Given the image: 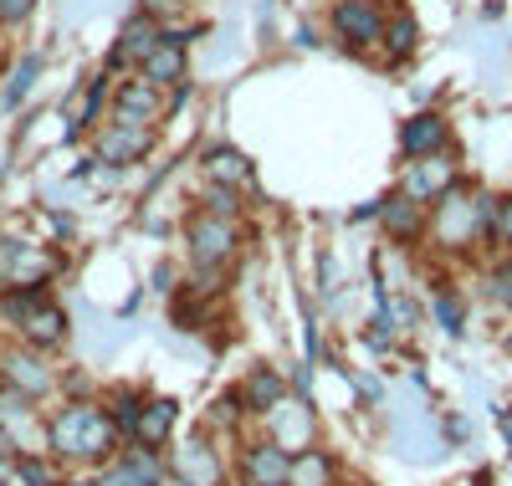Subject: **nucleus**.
<instances>
[{
    "mask_svg": "<svg viewBox=\"0 0 512 486\" xmlns=\"http://www.w3.org/2000/svg\"><path fill=\"white\" fill-rule=\"evenodd\" d=\"M47 446L62 456V461H103L113 456L118 446V430L108 420L103 405H88V400H72L67 410H57L47 420Z\"/></svg>",
    "mask_w": 512,
    "mask_h": 486,
    "instance_id": "f257e3e1",
    "label": "nucleus"
},
{
    "mask_svg": "<svg viewBox=\"0 0 512 486\" xmlns=\"http://www.w3.org/2000/svg\"><path fill=\"white\" fill-rule=\"evenodd\" d=\"M431 205H436L431 231H436V241H441V246L461 251V246H472L477 236H492L497 200H492L487 190H466V185L456 180V185H451L441 200H431Z\"/></svg>",
    "mask_w": 512,
    "mask_h": 486,
    "instance_id": "f03ea898",
    "label": "nucleus"
},
{
    "mask_svg": "<svg viewBox=\"0 0 512 486\" xmlns=\"http://www.w3.org/2000/svg\"><path fill=\"white\" fill-rule=\"evenodd\" d=\"M241 251V226L221 220L210 210H190L185 215V256L195 272H226Z\"/></svg>",
    "mask_w": 512,
    "mask_h": 486,
    "instance_id": "7ed1b4c3",
    "label": "nucleus"
},
{
    "mask_svg": "<svg viewBox=\"0 0 512 486\" xmlns=\"http://www.w3.org/2000/svg\"><path fill=\"white\" fill-rule=\"evenodd\" d=\"M154 144H159L154 123L108 118V123H98V134H93V159L108 164V169H128V164H144L154 154Z\"/></svg>",
    "mask_w": 512,
    "mask_h": 486,
    "instance_id": "20e7f679",
    "label": "nucleus"
},
{
    "mask_svg": "<svg viewBox=\"0 0 512 486\" xmlns=\"http://www.w3.org/2000/svg\"><path fill=\"white\" fill-rule=\"evenodd\" d=\"M384 21H390L384 0H333V11H328L333 36L344 41L349 52H374L379 36H384Z\"/></svg>",
    "mask_w": 512,
    "mask_h": 486,
    "instance_id": "39448f33",
    "label": "nucleus"
},
{
    "mask_svg": "<svg viewBox=\"0 0 512 486\" xmlns=\"http://www.w3.org/2000/svg\"><path fill=\"white\" fill-rule=\"evenodd\" d=\"M0 272H6V287H47L62 272V256L52 246H31L6 236L0 241Z\"/></svg>",
    "mask_w": 512,
    "mask_h": 486,
    "instance_id": "423d86ee",
    "label": "nucleus"
},
{
    "mask_svg": "<svg viewBox=\"0 0 512 486\" xmlns=\"http://www.w3.org/2000/svg\"><path fill=\"white\" fill-rule=\"evenodd\" d=\"M0 379H6V389L26 394V400H47V394L57 389V374L47 364V353H36V348H11V353H0Z\"/></svg>",
    "mask_w": 512,
    "mask_h": 486,
    "instance_id": "0eeeda50",
    "label": "nucleus"
},
{
    "mask_svg": "<svg viewBox=\"0 0 512 486\" xmlns=\"http://www.w3.org/2000/svg\"><path fill=\"white\" fill-rule=\"evenodd\" d=\"M262 420H267L272 440H277L282 451H292V456H297V451H308L313 440H318V415H313V405H308V400H292V405L282 400V405H277V410H267Z\"/></svg>",
    "mask_w": 512,
    "mask_h": 486,
    "instance_id": "6e6552de",
    "label": "nucleus"
},
{
    "mask_svg": "<svg viewBox=\"0 0 512 486\" xmlns=\"http://www.w3.org/2000/svg\"><path fill=\"white\" fill-rule=\"evenodd\" d=\"M180 486H226V466H221V451L210 446V440H185L169 461Z\"/></svg>",
    "mask_w": 512,
    "mask_h": 486,
    "instance_id": "1a4fd4ad",
    "label": "nucleus"
},
{
    "mask_svg": "<svg viewBox=\"0 0 512 486\" xmlns=\"http://www.w3.org/2000/svg\"><path fill=\"white\" fill-rule=\"evenodd\" d=\"M159 36H164L159 21H149L144 11H139V16H128L123 31H118V41H113V52H108V77L123 72V67H139V62L159 47Z\"/></svg>",
    "mask_w": 512,
    "mask_h": 486,
    "instance_id": "9d476101",
    "label": "nucleus"
},
{
    "mask_svg": "<svg viewBox=\"0 0 512 486\" xmlns=\"http://www.w3.org/2000/svg\"><path fill=\"white\" fill-rule=\"evenodd\" d=\"M456 185V159H451V149L446 154H431V159H415L410 169H405V195L410 200H420V205H431V200H441L446 190Z\"/></svg>",
    "mask_w": 512,
    "mask_h": 486,
    "instance_id": "9b49d317",
    "label": "nucleus"
},
{
    "mask_svg": "<svg viewBox=\"0 0 512 486\" xmlns=\"http://www.w3.org/2000/svg\"><path fill=\"white\" fill-rule=\"evenodd\" d=\"M108 108H113V118L154 123V118H164V93H159L154 82H144V77H123V82H113Z\"/></svg>",
    "mask_w": 512,
    "mask_h": 486,
    "instance_id": "f8f14e48",
    "label": "nucleus"
},
{
    "mask_svg": "<svg viewBox=\"0 0 512 486\" xmlns=\"http://www.w3.org/2000/svg\"><path fill=\"white\" fill-rule=\"evenodd\" d=\"M451 149V123L441 113H415L410 123H400V154L405 159H431Z\"/></svg>",
    "mask_w": 512,
    "mask_h": 486,
    "instance_id": "ddd939ff",
    "label": "nucleus"
},
{
    "mask_svg": "<svg viewBox=\"0 0 512 486\" xmlns=\"http://www.w3.org/2000/svg\"><path fill=\"white\" fill-rule=\"evenodd\" d=\"M292 471V451H282L277 440H256L241 451V481L246 486H287Z\"/></svg>",
    "mask_w": 512,
    "mask_h": 486,
    "instance_id": "4468645a",
    "label": "nucleus"
},
{
    "mask_svg": "<svg viewBox=\"0 0 512 486\" xmlns=\"http://www.w3.org/2000/svg\"><path fill=\"white\" fill-rule=\"evenodd\" d=\"M21 333V343L26 348H36V353H52V348H62L67 343V313L52 302V297H41L31 313H26V323L16 328Z\"/></svg>",
    "mask_w": 512,
    "mask_h": 486,
    "instance_id": "2eb2a0df",
    "label": "nucleus"
},
{
    "mask_svg": "<svg viewBox=\"0 0 512 486\" xmlns=\"http://www.w3.org/2000/svg\"><path fill=\"white\" fill-rule=\"evenodd\" d=\"M164 481V461H159V451H144V446H134L128 456H118L103 476H98V486H159Z\"/></svg>",
    "mask_w": 512,
    "mask_h": 486,
    "instance_id": "dca6fc26",
    "label": "nucleus"
},
{
    "mask_svg": "<svg viewBox=\"0 0 512 486\" xmlns=\"http://www.w3.org/2000/svg\"><path fill=\"white\" fill-rule=\"evenodd\" d=\"M139 77H144V82H154L159 93H169L175 82H185V77H190V47H175V41H164V36H159V47L139 62Z\"/></svg>",
    "mask_w": 512,
    "mask_h": 486,
    "instance_id": "f3484780",
    "label": "nucleus"
},
{
    "mask_svg": "<svg viewBox=\"0 0 512 486\" xmlns=\"http://www.w3.org/2000/svg\"><path fill=\"white\" fill-rule=\"evenodd\" d=\"M379 226L390 231V241H415L425 231V205L410 200L405 190H390L379 200Z\"/></svg>",
    "mask_w": 512,
    "mask_h": 486,
    "instance_id": "a211bd4d",
    "label": "nucleus"
},
{
    "mask_svg": "<svg viewBox=\"0 0 512 486\" xmlns=\"http://www.w3.org/2000/svg\"><path fill=\"white\" fill-rule=\"evenodd\" d=\"M175 420H180V405L175 400H144V410H139V420H134V446H144V451H159V446H169V430H175Z\"/></svg>",
    "mask_w": 512,
    "mask_h": 486,
    "instance_id": "6ab92c4d",
    "label": "nucleus"
},
{
    "mask_svg": "<svg viewBox=\"0 0 512 486\" xmlns=\"http://www.w3.org/2000/svg\"><path fill=\"white\" fill-rule=\"evenodd\" d=\"M200 169H205V185H236V190H246V180H251V159L241 149H231V144L205 149Z\"/></svg>",
    "mask_w": 512,
    "mask_h": 486,
    "instance_id": "aec40b11",
    "label": "nucleus"
},
{
    "mask_svg": "<svg viewBox=\"0 0 512 486\" xmlns=\"http://www.w3.org/2000/svg\"><path fill=\"white\" fill-rule=\"evenodd\" d=\"M287 400V379L277 374V369H251L246 379H241V405H246V415H267V410H277Z\"/></svg>",
    "mask_w": 512,
    "mask_h": 486,
    "instance_id": "412c9836",
    "label": "nucleus"
},
{
    "mask_svg": "<svg viewBox=\"0 0 512 486\" xmlns=\"http://www.w3.org/2000/svg\"><path fill=\"white\" fill-rule=\"evenodd\" d=\"M379 47H384V57H390V67L410 62V57H415V47H420V21H415L405 6H395V11H390V21H384Z\"/></svg>",
    "mask_w": 512,
    "mask_h": 486,
    "instance_id": "4be33fe9",
    "label": "nucleus"
},
{
    "mask_svg": "<svg viewBox=\"0 0 512 486\" xmlns=\"http://www.w3.org/2000/svg\"><path fill=\"white\" fill-rule=\"evenodd\" d=\"M41 72H47V57H41V52H26L16 67H11V77H6V93H0V103H6L11 113L36 93V82H41Z\"/></svg>",
    "mask_w": 512,
    "mask_h": 486,
    "instance_id": "5701e85b",
    "label": "nucleus"
},
{
    "mask_svg": "<svg viewBox=\"0 0 512 486\" xmlns=\"http://www.w3.org/2000/svg\"><path fill=\"white\" fill-rule=\"evenodd\" d=\"M333 476H338L333 456H328V451H318V446H308V451H297V456H292L287 486H333Z\"/></svg>",
    "mask_w": 512,
    "mask_h": 486,
    "instance_id": "b1692460",
    "label": "nucleus"
},
{
    "mask_svg": "<svg viewBox=\"0 0 512 486\" xmlns=\"http://www.w3.org/2000/svg\"><path fill=\"white\" fill-rule=\"evenodd\" d=\"M47 297L41 287H0V323H11V328H21L26 323V313Z\"/></svg>",
    "mask_w": 512,
    "mask_h": 486,
    "instance_id": "393cba45",
    "label": "nucleus"
},
{
    "mask_svg": "<svg viewBox=\"0 0 512 486\" xmlns=\"http://www.w3.org/2000/svg\"><path fill=\"white\" fill-rule=\"evenodd\" d=\"M139 410H144V394H134V389H118L113 400H108V420H113V430H118V435H134Z\"/></svg>",
    "mask_w": 512,
    "mask_h": 486,
    "instance_id": "a878e982",
    "label": "nucleus"
},
{
    "mask_svg": "<svg viewBox=\"0 0 512 486\" xmlns=\"http://www.w3.org/2000/svg\"><path fill=\"white\" fill-rule=\"evenodd\" d=\"M210 215H221V220H241V190L236 185H205V205Z\"/></svg>",
    "mask_w": 512,
    "mask_h": 486,
    "instance_id": "bb28decb",
    "label": "nucleus"
},
{
    "mask_svg": "<svg viewBox=\"0 0 512 486\" xmlns=\"http://www.w3.org/2000/svg\"><path fill=\"white\" fill-rule=\"evenodd\" d=\"M16 476L26 486H62V476H57V466L47 456H16Z\"/></svg>",
    "mask_w": 512,
    "mask_h": 486,
    "instance_id": "cd10ccee",
    "label": "nucleus"
},
{
    "mask_svg": "<svg viewBox=\"0 0 512 486\" xmlns=\"http://www.w3.org/2000/svg\"><path fill=\"white\" fill-rule=\"evenodd\" d=\"M487 297L497 307H512V261H497V267L487 272Z\"/></svg>",
    "mask_w": 512,
    "mask_h": 486,
    "instance_id": "c85d7f7f",
    "label": "nucleus"
},
{
    "mask_svg": "<svg viewBox=\"0 0 512 486\" xmlns=\"http://www.w3.org/2000/svg\"><path fill=\"white\" fill-rule=\"evenodd\" d=\"M241 415H246V405H241V389H236V394H221V400H216V410H210V425L236 430V425H241Z\"/></svg>",
    "mask_w": 512,
    "mask_h": 486,
    "instance_id": "c756f323",
    "label": "nucleus"
},
{
    "mask_svg": "<svg viewBox=\"0 0 512 486\" xmlns=\"http://www.w3.org/2000/svg\"><path fill=\"white\" fill-rule=\"evenodd\" d=\"M36 6H41V0H0V31L26 26V21L36 16Z\"/></svg>",
    "mask_w": 512,
    "mask_h": 486,
    "instance_id": "7c9ffc66",
    "label": "nucleus"
},
{
    "mask_svg": "<svg viewBox=\"0 0 512 486\" xmlns=\"http://www.w3.org/2000/svg\"><path fill=\"white\" fill-rule=\"evenodd\" d=\"M139 11H144L149 21L169 26V21H180V16H185V0H139Z\"/></svg>",
    "mask_w": 512,
    "mask_h": 486,
    "instance_id": "2f4dec72",
    "label": "nucleus"
},
{
    "mask_svg": "<svg viewBox=\"0 0 512 486\" xmlns=\"http://www.w3.org/2000/svg\"><path fill=\"white\" fill-rule=\"evenodd\" d=\"M436 318H441V328H446V333H461V323H466V313H461V297L441 292V297H436Z\"/></svg>",
    "mask_w": 512,
    "mask_h": 486,
    "instance_id": "473e14b6",
    "label": "nucleus"
},
{
    "mask_svg": "<svg viewBox=\"0 0 512 486\" xmlns=\"http://www.w3.org/2000/svg\"><path fill=\"white\" fill-rule=\"evenodd\" d=\"M492 241L512 246V195H507V200H497V215H492Z\"/></svg>",
    "mask_w": 512,
    "mask_h": 486,
    "instance_id": "72a5a7b5",
    "label": "nucleus"
},
{
    "mask_svg": "<svg viewBox=\"0 0 512 486\" xmlns=\"http://www.w3.org/2000/svg\"><path fill=\"white\" fill-rule=\"evenodd\" d=\"M21 451H16V435L6 430V420H0V461H16Z\"/></svg>",
    "mask_w": 512,
    "mask_h": 486,
    "instance_id": "f704fd0d",
    "label": "nucleus"
},
{
    "mask_svg": "<svg viewBox=\"0 0 512 486\" xmlns=\"http://www.w3.org/2000/svg\"><path fill=\"white\" fill-rule=\"evenodd\" d=\"M154 287H159V292H180V287H175V272H169V267H154Z\"/></svg>",
    "mask_w": 512,
    "mask_h": 486,
    "instance_id": "c9c22d12",
    "label": "nucleus"
},
{
    "mask_svg": "<svg viewBox=\"0 0 512 486\" xmlns=\"http://www.w3.org/2000/svg\"><path fill=\"white\" fill-rule=\"evenodd\" d=\"M0 77H6V47H0Z\"/></svg>",
    "mask_w": 512,
    "mask_h": 486,
    "instance_id": "e433bc0d",
    "label": "nucleus"
},
{
    "mask_svg": "<svg viewBox=\"0 0 512 486\" xmlns=\"http://www.w3.org/2000/svg\"><path fill=\"white\" fill-rule=\"evenodd\" d=\"M67 486H98V481H67Z\"/></svg>",
    "mask_w": 512,
    "mask_h": 486,
    "instance_id": "4c0bfd02",
    "label": "nucleus"
},
{
    "mask_svg": "<svg viewBox=\"0 0 512 486\" xmlns=\"http://www.w3.org/2000/svg\"><path fill=\"white\" fill-rule=\"evenodd\" d=\"M0 486H6V481H0Z\"/></svg>",
    "mask_w": 512,
    "mask_h": 486,
    "instance_id": "58836bf2",
    "label": "nucleus"
}]
</instances>
